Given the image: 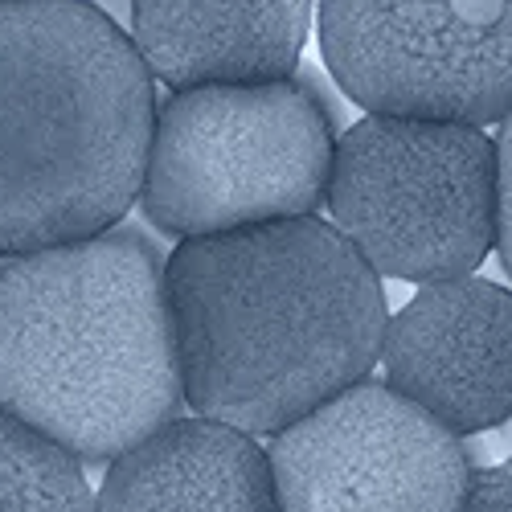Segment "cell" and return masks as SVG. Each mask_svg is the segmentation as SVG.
Segmentation results:
<instances>
[{"instance_id":"1","label":"cell","mask_w":512,"mask_h":512,"mask_svg":"<svg viewBox=\"0 0 512 512\" xmlns=\"http://www.w3.org/2000/svg\"><path fill=\"white\" fill-rule=\"evenodd\" d=\"M185 406L271 439L365 381L386 345V291L324 218L185 238L168 250Z\"/></svg>"},{"instance_id":"2","label":"cell","mask_w":512,"mask_h":512,"mask_svg":"<svg viewBox=\"0 0 512 512\" xmlns=\"http://www.w3.org/2000/svg\"><path fill=\"white\" fill-rule=\"evenodd\" d=\"M168 254L123 222L107 234L0 259V410L111 463L185 414Z\"/></svg>"},{"instance_id":"3","label":"cell","mask_w":512,"mask_h":512,"mask_svg":"<svg viewBox=\"0 0 512 512\" xmlns=\"http://www.w3.org/2000/svg\"><path fill=\"white\" fill-rule=\"evenodd\" d=\"M156 78L87 0H0V259L107 234L140 205Z\"/></svg>"},{"instance_id":"4","label":"cell","mask_w":512,"mask_h":512,"mask_svg":"<svg viewBox=\"0 0 512 512\" xmlns=\"http://www.w3.org/2000/svg\"><path fill=\"white\" fill-rule=\"evenodd\" d=\"M336 87V82H332ZM320 70L168 91L156 107L140 209L164 238L316 218L328 197L340 99Z\"/></svg>"},{"instance_id":"5","label":"cell","mask_w":512,"mask_h":512,"mask_svg":"<svg viewBox=\"0 0 512 512\" xmlns=\"http://www.w3.org/2000/svg\"><path fill=\"white\" fill-rule=\"evenodd\" d=\"M324 205L377 279H467L496 250V136L451 119L361 115L336 140Z\"/></svg>"},{"instance_id":"6","label":"cell","mask_w":512,"mask_h":512,"mask_svg":"<svg viewBox=\"0 0 512 512\" xmlns=\"http://www.w3.org/2000/svg\"><path fill=\"white\" fill-rule=\"evenodd\" d=\"M316 33L328 78L365 115H512V0H316Z\"/></svg>"},{"instance_id":"7","label":"cell","mask_w":512,"mask_h":512,"mask_svg":"<svg viewBox=\"0 0 512 512\" xmlns=\"http://www.w3.org/2000/svg\"><path fill=\"white\" fill-rule=\"evenodd\" d=\"M279 512H463L480 459L390 381H357L267 439Z\"/></svg>"},{"instance_id":"8","label":"cell","mask_w":512,"mask_h":512,"mask_svg":"<svg viewBox=\"0 0 512 512\" xmlns=\"http://www.w3.org/2000/svg\"><path fill=\"white\" fill-rule=\"evenodd\" d=\"M386 381L455 435L512 422V291L467 275L426 283L386 324Z\"/></svg>"},{"instance_id":"9","label":"cell","mask_w":512,"mask_h":512,"mask_svg":"<svg viewBox=\"0 0 512 512\" xmlns=\"http://www.w3.org/2000/svg\"><path fill=\"white\" fill-rule=\"evenodd\" d=\"M316 0H132L136 50L168 91L295 78Z\"/></svg>"},{"instance_id":"10","label":"cell","mask_w":512,"mask_h":512,"mask_svg":"<svg viewBox=\"0 0 512 512\" xmlns=\"http://www.w3.org/2000/svg\"><path fill=\"white\" fill-rule=\"evenodd\" d=\"M99 512H279V492L254 435L181 414L107 463Z\"/></svg>"},{"instance_id":"11","label":"cell","mask_w":512,"mask_h":512,"mask_svg":"<svg viewBox=\"0 0 512 512\" xmlns=\"http://www.w3.org/2000/svg\"><path fill=\"white\" fill-rule=\"evenodd\" d=\"M0 512H99L87 467L9 410H0Z\"/></svg>"},{"instance_id":"12","label":"cell","mask_w":512,"mask_h":512,"mask_svg":"<svg viewBox=\"0 0 512 512\" xmlns=\"http://www.w3.org/2000/svg\"><path fill=\"white\" fill-rule=\"evenodd\" d=\"M463 512H512V459L480 467L472 488H467Z\"/></svg>"},{"instance_id":"13","label":"cell","mask_w":512,"mask_h":512,"mask_svg":"<svg viewBox=\"0 0 512 512\" xmlns=\"http://www.w3.org/2000/svg\"><path fill=\"white\" fill-rule=\"evenodd\" d=\"M496 152H500V230H496V250H500V263H504V271L512 279V115L500 123Z\"/></svg>"},{"instance_id":"14","label":"cell","mask_w":512,"mask_h":512,"mask_svg":"<svg viewBox=\"0 0 512 512\" xmlns=\"http://www.w3.org/2000/svg\"><path fill=\"white\" fill-rule=\"evenodd\" d=\"M87 5H95V9H103L111 21H119L123 29L132 25V0H87Z\"/></svg>"},{"instance_id":"15","label":"cell","mask_w":512,"mask_h":512,"mask_svg":"<svg viewBox=\"0 0 512 512\" xmlns=\"http://www.w3.org/2000/svg\"><path fill=\"white\" fill-rule=\"evenodd\" d=\"M500 435H504V443L512 447V422H504V426H500Z\"/></svg>"}]
</instances>
